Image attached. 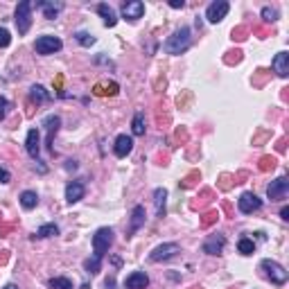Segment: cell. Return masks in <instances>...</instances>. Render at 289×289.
<instances>
[{
	"label": "cell",
	"instance_id": "3957f363",
	"mask_svg": "<svg viewBox=\"0 0 289 289\" xmlns=\"http://www.w3.org/2000/svg\"><path fill=\"white\" fill-rule=\"evenodd\" d=\"M32 7L34 5L30 0H23V3H18L16 12H14V20H16V30L20 36L28 34L30 28H32Z\"/></svg>",
	"mask_w": 289,
	"mask_h": 289
},
{
	"label": "cell",
	"instance_id": "9c48e42d",
	"mask_svg": "<svg viewBox=\"0 0 289 289\" xmlns=\"http://www.w3.org/2000/svg\"><path fill=\"white\" fill-rule=\"evenodd\" d=\"M238 208H240V213L251 215V213H255V210L262 208V199H257V194H253V192H244L238 199Z\"/></svg>",
	"mask_w": 289,
	"mask_h": 289
},
{
	"label": "cell",
	"instance_id": "7c38bea8",
	"mask_svg": "<svg viewBox=\"0 0 289 289\" xmlns=\"http://www.w3.org/2000/svg\"><path fill=\"white\" fill-rule=\"evenodd\" d=\"M224 246H226V238L224 235H210V238L203 242V253H208V255H219L224 251Z\"/></svg>",
	"mask_w": 289,
	"mask_h": 289
},
{
	"label": "cell",
	"instance_id": "2e32d148",
	"mask_svg": "<svg viewBox=\"0 0 289 289\" xmlns=\"http://www.w3.org/2000/svg\"><path fill=\"white\" fill-rule=\"evenodd\" d=\"M147 285H149V278L145 271H134L124 280V289H147Z\"/></svg>",
	"mask_w": 289,
	"mask_h": 289
},
{
	"label": "cell",
	"instance_id": "d4e9b609",
	"mask_svg": "<svg viewBox=\"0 0 289 289\" xmlns=\"http://www.w3.org/2000/svg\"><path fill=\"white\" fill-rule=\"evenodd\" d=\"M55 235H59V226L57 224H43L36 230V238H55Z\"/></svg>",
	"mask_w": 289,
	"mask_h": 289
},
{
	"label": "cell",
	"instance_id": "603a6c76",
	"mask_svg": "<svg viewBox=\"0 0 289 289\" xmlns=\"http://www.w3.org/2000/svg\"><path fill=\"white\" fill-rule=\"evenodd\" d=\"M118 91H120V86L115 82H109V84H97L95 88H93V93L99 97H104V95H118Z\"/></svg>",
	"mask_w": 289,
	"mask_h": 289
},
{
	"label": "cell",
	"instance_id": "e0dca14e",
	"mask_svg": "<svg viewBox=\"0 0 289 289\" xmlns=\"http://www.w3.org/2000/svg\"><path fill=\"white\" fill-rule=\"evenodd\" d=\"M97 14L104 18V25H107V28H113V25L118 23V14H115V9L111 5H107V3L97 5Z\"/></svg>",
	"mask_w": 289,
	"mask_h": 289
},
{
	"label": "cell",
	"instance_id": "1f68e13d",
	"mask_svg": "<svg viewBox=\"0 0 289 289\" xmlns=\"http://www.w3.org/2000/svg\"><path fill=\"white\" fill-rule=\"evenodd\" d=\"M12 43V34H9L7 28H0V48H7Z\"/></svg>",
	"mask_w": 289,
	"mask_h": 289
},
{
	"label": "cell",
	"instance_id": "4316f807",
	"mask_svg": "<svg viewBox=\"0 0 289 289\" xmlns=\"http://www.w3.org/2000/svg\"><path fill=\"white\" fill-rule=\"evenodd\" d=\"M131 131H134V136H143V134H145V115H143V113H136V115H134Z\"/></svg>",
	"mask_w": 289,
	"mask_h": 289
},
{
	"label": "cell",
	"instance_id": "e575fe53",
	"mask_svg": "<svg viewBox=\"0 0 289 289\" xmlns=\"http://www.w3.org/2000/svg\"><path fill=\"white\" fill-rule=\"evenodd\" d=\"M170 7L172 9H183V7H186V3H183V0H172Z\"/></svg>",
	"mask_w": 289,
	"mask_h": 289
},
{
	"label": "cell",
	"instance_id": "83f0119b",
	"mask_svg": "<svg viewBox=\"0 0 289 289\" xmlns=\"http://www.w3.org/2000/svg\"><path fill=\"white\" fill-rule=\"evenodd\" d=\"M238 251L242 255H251L255 251V244H253V240H249V238H242L238 242Z\"/></svg>",
	"mask_w": 289,
	"mask_h": 289
},
{
	"label": "cell",
	"instance_id": "d6986e66",
	"mask_svg": "<svg viewBox=\"0 0 289 289\" xmlns=\"http://www.w3.org/2000/svg\"><path fill=\"white\" fill-rule=\"evenodd\" d=\"M145 208L143 206H134V210H131V224H129V233H136V230L140 228V226L145 224Z\"/></svg>",
	"mask_w": 289,
	"mask_h": 289
},
{
	"label": "cell",
	"instance_id": "9a60e30c",
	"mask_svg": "<svg viewBox=\"0 0 289 289\" xmlns=\"http://www.w3.org/2000/svg\"><path fill=\"white\" fill-rule=\"evenodd\" d=\"M271 68H273V72H276L278 77H287L289 75V55H287L285 50L278 52V55L273 57Z\"/></svg>",
	"mask_w": 289,
	"mask_h": 289
},
{
	"label": "cell",
	"instance_id": "4dcf8cb0",
	"mask_svg": "<svg viewBox=\"0 0 289 289\" xmlns=\"http://www.w3.org/2000/svg\"><path fill=\"white\" fill-rule=\"evenodd\" d=\"M262 18H265L267 23H273V20H278V9L265 7V9H262Z\"/></svg>",
	"mask_w": 289,
	"mask_h": 289
},
{
	"label": "cell",
	"instance_id": "74e56055",
	"mask_svg": "<svg viewBox=\"0 0 289 289\" xmlns=\"http://www.w3.org/2000/svg\"><path fill=\"white\" fill-rule=\"evenodd\" d=\"M3 289H18V287H16V285H12V282H9V285H5Z\"/></svg>",
	"mask_w": 289,
	"mask_h": 289
},
{
	"label": "cell",
	"instance_id": "6da1fadb",
	"mask_svg": "<svg viewBox=\"0 0 289 289\" xmlns=\"http://www.w3.org/2000/svg\"><path fill=\"white\" fill-rule=\"evenodd\" d=\"M190 45H192L190 28H181V30H176V32L165 41V52H167V55H183V52L190 48Z\"/></svg>",
	"mask_w": 289,
	"mask_h": 289
},
{
	"label": "cell",
	"instance_id": "836d02e7",
	"mask_svg": "<svg viewBox=\"0 0 289 289\" xmlns=\"http://www.w3.org/2000/svg\"><path fill=\"white\" fill-rule=\"evenodd\" d=\"M12 181V174H9L7 170H3V167H0V183H9Z\"/></svg>",
	"mask_w": 289,
	"mask_h": 289
},
{
	"label": "cell",
	"instance_id": "f546056e",
	"mask_svg": "<svg viewBox=\"0 0 289 289\" xmlns=\"http://www.w3.org/2000/svg\"><path fill=\"white\" fill-rule=\"evenodd\" d=\"M50 287L52 289H72V282L70 280H68V278H52V280H50Z\"/></svg>",
	"mask_w": 289,
	"mask_h": 289
},
{
	"label": "cell",
	"instance_id": "8d00e7d4",
	"mask_svg": "<svg viewBox=\"0 0 289 289\" xmlns=\"http://www.w3.org/2000/svg\"><path fill=\"white\" fill-rule=\"evenodd\" d=\"M280 217H282V219H285V222H287V219H289V208H287V206H285V208H282V210H280Z\"/></svg>",
	"mask_w": 289,
	"mask_h": 289
},
{
	"label": "cell",
	"instance_id": "7a4b0ae2",
	"mask_svg": "<svg viewBox=\"0 0 289 289\" xmlns=\"http://www.w3.org/2000/svg\"><path fill=\"white\" fill-rule=\"evenodd\" d=\"M111 244H113V228H109V226L97 228L95 235H93V255L104 257L111 249Z\"/></svg>",
	"mask_w": 289,
	"mask_h": 289
},
{
	"label": "cell",
	"instance_id": "cb8c5ba5",
	"mask_svg": "<svg viewBox=\"0 0 289 289\" xmlns=\"http://www.w3.org/2000/svg\"><path fill=\"white\" fill-rule=\"evenodd\" d=\"M36 203H39V194H36L34 190H25V192H20V206H23L25 210L36 208Z\"/></svg>",
	"mask_w": 289,
	"mask_h": 289
},
{
	"label": "cell",
	"instance_id": "277c9868",
	"mask_svg": "<svg viewBox=\"0 0 289 289\" xmlns=\"http://www.w3.org/2000/svg\"><path fill=\"white\" fill-rule=\"evenodd\" d=\"M260 267L265 269L267 278H269L273 285H285V282H287L289 273H287V269L280 265V262H276V260H262Z\"/></svg>",
	"mask_w": 289,
	"mask_h": 289
},
{
	"label": "cell",
	"instance_id": "484cf974",
	"mask_svg": "<svg viewBox=\"0 0 289 289\" xmlns=\"http://www.w3.org/2000/svg\"><path fill=\"white\" fill-rule=\"evenodd\" d=\"M84 269H86L91 276H95V273L102 269V257H97V255H93V257H88L86 262H84Z\"/></svg>",
	"mask_w": 289,
	"mask_h": 289
},
{
	"label": "cell",
	"instance_id": "8fae6325",
	"mask_svg": "<svg viewBox=\"0 0 289 289\" xmlns=\"http://www.w3.org/2000/svg\"><path fill=\"white\" fill-rule=\"evenodd\" d=\"M25 149H28L30 159L39 161V151H41V136H39V129H30V131H28V138H25Z\"/></svg>",
	"mask_w": 289,
	"mask_h": 289
},
{
	"label": "cell",
	"instance_id": "f1b7e54d",
	"mask_svg": "<svg viewBox=\"0 0 289 289\" xmlns=\"http://www.w3.org/2000/svg\"><path fill=\"white\" fill-rule=\"evenodd\" d=\"M75 39H77V43H80V45H84V48H91V45L95 43V36L88 34V32H77Z\"/></svg>",
	"mask_w": 289,
	"mask_h": 289
},
{
	"label": "cell",
	"instance_id": "d6a6232c",
	"mask_svg": "<svg viewBox=\"0 0 289 289\" xmlns=\"http://www.w3.org/2000/svg\"><path fill=\"white\" fill-rule=\"evenodd\" d=\"M7 111H9V102H7V99H5L3 95H0V120L7 115Z\"/></svg>",
	"mask_w": 289,
	"mask_h": 289
},
{
	"label": "cell",
	"instance_id": "7402d4cb",
	"mask_svg": "<svg viewBox=\"0 0 289 289\" xmlns=\"http://www.w3.org/2000/svg\"><path fill=\"white\" fill-rule=\"evenodd\" d=\"M30 97H32V102H36V104H43L50 99V93L45 91L41 84H34V86L30 88Z\"/></svg>",
	"mask_w": 289,
	"mask_h": 289
},
{
	"label": "cell",
	"instance_id": "44dd1931",
	"mask_svg": "<svg viewBox=\"0 0 289 289\" xmlns=\"http://www.w3.org/2000/svg\"><path fill=\"white\" fill-rule=\"evenodd\" d=\"M165 203H167V190H165V188H156V190H154L156 217H163V215H165Z\"/></svg>",
	"mask_w": 289,
	"mask_h": 289
},
{
	"label": "cell",
	"instance_id": "5bb4252c",
	"mask_svg": "<svg viewBox=\"0 0 289 289\" xmlns=\"http://www.w3.org/2000/svg\"><path fill=\"white\" fill-rule=\"evenodd\" d=\"M84 194H86V188H84L82 181H70L66 186V201L70 203V206L72 203H77V201H82Z\"/></svg>",
	"mask_w": 289,
	"mask_h": 289
},
{
	"label": "cell",
	"instance_id": "d590c367",
	"mask_svg": "<svg viewBox=\"0 0 289 289\" xmlns=\"http://www.w3.org/2000/svg\"><path fill=\"white\" fill-rule=\"evenodd\" d=\"M104 287H107V289H115V278L113 276L107 278V280H104Z\"/></svg>",
	"mask_w": 289,
	"mask_h": 289
},
{
	"label": "cell",
	"instance_id": "8992f818",
	"mask_svg": "<svg viewBox=\"0 0 289 289\" xmlns=\"http://www.w3.org/2000/svg\"><path fill=\"white\" fill-rule=\"evenodd\" d=\"M228 9H230V5L226 3V0H215V3H210L208 5V9H206V18H208V23H222V20L226 18V14H228Z\"/></svg>",
	"mask_w": 289,
	"mask_h": 289
},
{
	"label": "cell",
	"instance_id": "ac0fdd59",
	"mask_svg": "<svg viewBox=\"0 0 289 289\" xmlns=\"http://www.w3.org/2000/svg\"><path fill=\"white\" fill-rule=\"evenodd\" d=\"M59 124H61V118H59V115H55V113L48 115V118L43 120V127L48 129V147H50V149H52V140H55V134L59 131Z\"/></svg>",
	"mask_w": 289,
	"mask_h": 289
},
{
	"label": "cell",
	"instance_id": "ffe728a7",
	"mask_svg": "<svg viewBox=\"0 0 289 289\" xmlns=\"http://www.w3.org/2000/svg\"><path fill=\"white\" fill-rule=\"evenodd\" d=\"M36 7L43 9L45 18L48 20H55L57 16H59V12L64 9V3H36Z\"/></svg>",
	"mask_w": 289,
	"mask_h": 289
},
{
	"label": "cell",
	"instance_id": "4fadbf2b",
	"mask_svg": "<svg viewBox=\"0 0 289 289\" xmlns=\"http://www.w3.org/2000/svg\"><path fill=\"white\" fill-rule=\"evenodd\" d=\"M131 149H134V138L127 134H120L118 138H115V145H113V151L118 159H124L127 154H131Z\"/></svg>",
	"mask_w": 289,
	"mask_h": 289
},
{
	"label": "cell",
	"instance_id": "ba28073f",
	"mask_svg": "<svg viewBox=\"0 0 289 289\" xmlns=\"http://www.w3.org/2000/svg\"><path fill=\"white\" fill-rule=\"evenodd\" d=\"M178 253V244L174 242H167V244H161L156 246L154 251L149 253V262H163V260H170V257H174Z\"/></svg>",
	"mask_w": 289,
	"mask_h": 289
},
{
	"label": "cell",
	"instance_id": "30bf717a",
	"mask_svg": "<svg viewBox=\"0 0 289 289\" xmlns=\"http://www.w3.org/2000/svg\"><path fill=\"white\" fill-rule=\"evenodd\" d=\"M122 16L131 20V23H136L138 18H143V14H145V3H140V0H129V3H124L122 5Z\"/></svg>",
	"mask_w": 289,
	"mask_h": 289
},
{
	"label": "cell",
	"instance_id": "52a82bcc",
	"mask_svg": "<svg viewBox=\"0 0 289 289\" xmlns=\"http://www.w3.org/2000/svg\"><path fill=\"white\" fill-rule=\"evenodd\" d=\"M289 192V178L287 176H278L276 181L269 183V188H267V197L271 199V201H280V199H285Z\"/></svg>",
	"mask_w": 289,
	"mask_h": 289
},
{
	"label": "cell",
	"instance_id": "5b68a950",
	"mask_svg": "<svg viewBox=\"0 0 289 289\" xmlns=\"http://www.w3.org/2000/svg\"><path fill=\"white\" fill-rule=\"evenodd\" d=\"M61 48H64V43H61V39H57V36H50V34H43L39 36V39L34 41V50L36 55H55V52H59Z\"/></svg>",
	"mask_w": 289,
	"mask_h": 289
}]
</instances>
